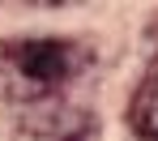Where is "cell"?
<instances>
[{"instance_id": "obj_1", "label": "cell", "mask_w": 158, "mask_h": 141, "mask_svg": "<svg viewBox=\"0 0 158 141\" xmlns=\"http://www.w3.org/2000/svg\"><path fill=\"white\" fill-rule=\"evenodd\" d=\"M90 64L94 52L77 39H56V34L9 39L0 43V98L22 107L56 103V94L69 90Z\"/></svg>"}, {"instance_id": "obj_2", "label": "cell", "mask_w": 158, "mask_h": 141, "mask_svg": "<svg viewBox=\"0 0 158 141\" xmlns=\"http://www.w3.org/2000/svg\"><path fill=\"white\" fill-rule=\"evenodd\" d=\"M17 141H98V115L77 103H39L26 107Z\"/></svg>"}, {"instance_id": "obj_3", "label": "cell", "mask_w": 158, "mask_h": 141, "mask_svg": "<svg viewBox=\"0 0 158 141\" xmlns=\"http://www.w3.org/2000/svg\"><path fill=\"white\" fill-rule=\"evenodd\" d=\"M128 124L141 141H158V64L141 77L137 94L128 103Z\"/></svg>"}]
</instances>
